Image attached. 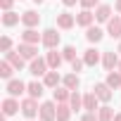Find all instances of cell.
I'll return each instance as SVG.
<instances>
[{
  "mask_svg": "<svg viewBox=\"0 0 121 121\" xmlns=\"http://www.w3.org/2000/svg\"><path fill=\"white\" fill-rule=\"evenodd\" d=\"M22 114H24L26 119H33L36 114H40L38 100H36V97H26V100H22Z\"/></svg>",
  "mask_w": 121,
  "mask_h": 121,
  "instance_id": "1",
  "label": "cell"
},
{
  "mask_svg": "<svg viewBox=\"0 0 121 121\" xmlns=\"http://www.w3.org/2000/svg\"><path fill=\"white\" fill-rule=\"evenodd\" d=\"M48 59H43V57H36V59H31V64H29V71L33 74V76H45L48 74Z\"/></svg>",
  "mask_w": 121,
  "mask_h": 121,
  "instance_id": "2",
  "label": "cell"
},
{
  "mask_svg": "<svg viewBox=\"0 0 121 121\" xmlns=\"http://www.w3.org/2000/svg\"><path fill=\"white\" fill-rule=\"evenodd\" d=\"M48 50H52V48H57L59 45V33L55 31V29H45L43 31V40H40Z\"/></svg>",
  "mask_w": 121,
  "mask_h": 121,
  "instance_id": "3",
  "label": "cell"
},
{
  "mask_svg": "<svg viewBox=\"0 0 121 121\" xmlns=\"http://www.w3.org/2000/svg\"><path fill=\"white\" fill-rule=\"evenodd\" d=\"M40 121H57V107H55V102H43L40 104Z\"/></svg>",
  "mask_w": 121,
  "mask_h": 121,
  "instance_id": "4",
  "label": "cell"
},
{
  "mask_svg": "<svg viewBox=\"0 0 121 121\" xmlns=\"http://www.w3.org/2000/svg\"><path fill=\"white\" fill-rule=\"evenodd\" d=\"M7 95H12V97H17V95H22V93H26V83L24 81H19V78H10L7 81Z\"/></svg>",
  "mask_w": 121,
  "mask_h": 121,
  "instance_id": "5",
  "label": "cell"
},
{
  "mask_svg": "<svg viewBox=\"0 0 121 121\" xmlns=\"http://www.w3.org/2000/svg\"><path fill=\"white\" fill-rule=\"evenodd\" d=\"M5 59H7V62H10V64H12V67H14L17 71H22V69L26 67V59H24V57L19 55V50H17V52L7 50V52H5Z\"/></svg>",
  "mask_w": 121,
  "mask_h": 121,
  "instance_id": "6",
  "label": "cell"
},
{
  "mask_svg": "<svg viewBox=\"0 0 121 121\" xmlns=\"http://www.w3.org/2000/svg\"><path fill=\"white\" fill-rule=\"evenodd\" d=\"M19 55L24 57V59H36L38 57V45H33V43H19Z\"/></svg>",
  "mask_w": 121,
  "mask_h": 121,
  "instance_id": "7",
  "label": "cell"
},
{
  "mask_svg": "<svg viewBox=\"0 0 121 121\" xmlns=\"http://www.w3.org/2000/svg\"><path fill=\"white\" fill-rule=\"evenodd\" d=\"M93 93L100 97V102H109V100H112V95H114V93H112V88L107 86V81H104V83H95Z\"/></svg>",
  "mask_w": 121,
  "mask_h": 121,
  "instance_id": "8",
  "label": "cell"
},
{
  "mask_svg": "<svg viewBox=\"0 0 121 121\" xmlns=\"http://www.w3.org/2000/svg\"><path fill=\"white\" fill-rule=\"evenodd\" d=\"M22 24H24L26 29H33V26H38V24H40V14H38V12H33V10H26V12L22 14Z\"/></svg>",
  "mask_w": 121,
  "mask_h": 121,
  "instance_id": "9",
  "label": "cell"
},
{
  "mask_svg": "<svg viewBox=\"0 0 121 121\" xmlns=\"http://www.w3.org/2000/svg\"><path fill=\"white\" fill-rule=\"evenodd\" d=\"M19 109H22V102H17L12 95H10L7 100H3V114H5V116H12V114H17Z\"/></svg>",
  "mask_w": 121,
  "mask_h": 121,
  "instance_id": "10",
  "label": "cell"
},
{
  "mask_svg": "<svg viewBox=\"0 0 121 121\" xmlns=\"http://www.w3.org/2000/svg\"><path fill=\"white\" fill-rule=\"evenodd\" d=\"M45 59H48V67H50V69H59V67H62V62H64V55H62V52H57V50L52 48V50L48 52Z\"/></svg>",
  "mask_w": 121,
  "mask_h": 121,
  "instance_id": "11",
  "label": "cell"
},
{
  "mask_svg": "<svg viewBox=\"0 0 121 121\" xmlns=\"http://www.w3.org/2000/svg\"><path fill=\"white\" fill-rule=\"evenodd\" d=\"M102 64L107 71H114L119 67V55L116 52H102Z\"/></svg>",
  "mask_w": 121,
  "mask_h": 121,
  "instance_id": "12",
  "label": "cell"
},
{
  "mask_svg": "<svg viewBox=\"0 0 121 121\" xmlns=\"http://www.w3.org/2000/svg\"><path fill=\"white\" fill-rule=\"evenodd\" d=\"M93 22H95V14H93L90 10H81V12L76 14V24H78V26H86V29H88V26H93Z\"/></svg>",
  "mask_w": 121,
  "mask_h": 121,
  "instance_id": "13",
  "label": "cell"
},
{
  "mask_svg": "<svg viewBox=\"0 0 121 121\" xmlns=\"http://www.w3.org/2000/svg\"><path fill=\"white\" fill-rule=\"evenodd\" d=\"M74 24H76V17H74V14H69V12L57 14V26H59V29H64V31H67V29H71Z\"/></svg>",
  "mask_w": 121,
  "mask_h": 121,
  "instance_id": "14",
  "label": "cell"
},
{
  "mask_svg": "<svg viewBox=\"0 0 121 121\" xmlns=\"http://www.w3.org/2000/svg\"><path fill=\"white\" fill-rule=\"evenodd\" d=\"M97 102H100V97H97L95 93H86V95H83V109H88V112H97V109H100Z\"/></svg>",
  "mask_w": 121,
  "mask_h": 121,
  "instance_id": "15",
  "label": "cell"
},
{
  "mask_svg": "<svg viewBox=\"0 0 121 121\" xmlns=\"http://www.w3.org/2000/svg\"><path fill=\"white\" fill-rule=\"evenodd\" d=\"M71 104L69 102H57V121H69V116H71Z\"/></svg>",
  "mask_w": 121,
  "mask_h": 121,
  "instance_id": "16",
  "label": "cell"
},
{
  "mask_svg": "<svg viewBox=\"0 0 121 121\" xmlns=\"http://www.w3.org/2000/svg\"><path fill=\"white\" fill-rule=\"evenodd\" d=\"M59 81H62V76L57 74V69H52V71H48V74L43 76L45 88H57V86H59Z\"/></svg>",
  "mask_w": 121,
  "mask_h": 121,
  "instance_id": "17",
  "label": "cell"
},
{
  "mask_svg": "<svg viewBox=\"0 0 121 121\" xmlns=\"http://www.w3.org/2000/svg\"><path fill=\"white\" fill-rule=\"evenodd\" d=\"M43 90H45V83H38V81H31V83H26V93H29V97H40L43 95Z\"/></svg>",
  "mask_w": 121,
  "mask_h": 121,
  "instance_id": "18",
  "label": "cell"
},
{
  "mask_svg": "<svg viewBox=\"0 0 121 121\" xmlns=\"http://www.w3.org/2000/svg\"><path fill=\"white\" fill-rule=\"evenodd\" d=\"M107 33L112 38H121V19L119 17H114V19L107 22Z\"/></svg>",
  "mask_w": 121,
  "mask_h": 121,
  "instance_id": "19",
  "label": "cell"
},
{
  "mask_svg": "<svg viewBox=\"0 0 121 121\" xmlns=\"http://www.w3.org/2000/svg\"><path fill=\"white\" fill-rule=\"evenodd\" d=\"M102 36H104V31H102L100 26H88V29H86V38H88L90 43H100Z\"/></svg>",
  "mask_w": 121,
  "mask_h": 121,
  "instance_id": "20",
  "label": "cell"
},
{
  "mask_svg": "<svg viewBox=\"0 0 121 121\" xmlns=\"http://www.w3.org/2000/svg\"><path fill=\"white\" fill-rule=\"evenodd\" d=\"M22 40H24V43H33V45H38V40H43V33H38L36 29H26V31L22 33Z\"/></svg>",
  "mask_w": 121,
  "mask_h": 121,
  "instance_id": "21",
  "label": "cell"
},
{
  "mask_svg": "<svg viewBox=\"0 0 121 121\" xmlns=\"http://www.w3.org/2000/svg\"><path fill=\"white\" fill-rule=\"evenodd\" d=\"M95 19H97V22H109V19H112V7H109V5H97Z\"/></svg>",
  "mask_w": 121,
  "mask_h": 121,
  "instance_id": "22",
  "label": "cell"
},
{
  "mask_svg": "<svg viewBox=\"0 0 121 121\" xmlns=\"http://www.w3.org/2000/svg\"><path fill=\"white\" fill-rule=\"evenodd\" d=\"M83 62H86V67H95V64L100 62V52H97L95 48L86 50V55H83Z\"/></svg>",
  "mask_w": 121,
  "mask_h": 121,
  "instance_id": "23",
  "label": "cell"
},
{
  "mask_svg": "<svg viewBox=\"0 0 121 121\" xmlns=\"http://www.w3.org/2000/svg\"><path fill=\"white\" fill-rule=\"evenodd\" d=\"M62 83H64V86H67L69 90H76V88L81 86V78H78V74L74 71V74H67V76L62 78Z\"/></svg>",
  "mask_w": 121,
  "mask_h": 121,
  "instance_id": "24",
  "label": "cell"
},
{
  "mask_svg": "<svg viewBox=\"0 0 121 121\" xmlns=\"http://www.w3.org/2000/svg\"><path fill=\"white\" fill-rule=\"evenodd\" d=\"M107 86H109L112 90L121 88V71H119V69H116V71H109V74H107Z\"/></svg>",
  "mask_w": 121,
  "mask_h": 121,
  "instance_id": "25",
  "label": "cell"
},
{
  "mask_svg": "<svg viewBox=\"0 0 121 121\" xmlns=\"http://www.w3.org/2000/svg\"><path fill=\"white\" fill-rule=\"evenodd\" d=\"M71 97V90L64 86V88H55V102H69Z\"/></svg>",
  "mask_w": 121,
  "mask_h": 121,
  "instance_id": "26",
  "label": "cell"
},
{
  "mask_svg": "<svg viewBox=\"0 0 121 121\" xmlns=\"http://www.w3.org/2000/svg\"><path fill=\"white\" fill-rule=\"evenodd\" d=\"M19 19H22V17H19L17 12H12V10H7V12L3 14V24H5V26H14V24H19Z\"/></svg>",
  "mask_w": 121,
  "mask_h": 121,
  "instance_id": "27",
  "label": "cell"
},
{
  "mask_svg": "<svg viewBox=\"0 0 121 121\" xmlns=\"http://www.w3.org/2000/svg\"><path fill=\"white\" fill-rule=\"evenodd\" d=\"M97 119H100V121H112V119H114V109L107 107V104L100 107V109H97Z\"/></svg>",
  "mask_w": 121,
  "mask_h": 121,
  "instance_id": "28",
  "label": "cell"
},
{
  "mask_svg": "<svg viewBox=\"0 0 121 121\" xmlns=\"http://www.w3.org/2000/svg\"><path fill=\"white\" fill-rule=\"evenodd\" d=\"M69 104H71V109H74V112L83 107V97L78 95V90H71V97H69Z\"/></svg>",
  "mask_w": 121,
  "mask_h": 121,
  "instance_id": "29",
  "label": "cell"
},
{
  "mask_svg": "<svg viewBox=\"0 0 121 121\" xmlns=\"http://www.w3.org/2000/svg\"><path fill=\"white\" fill-rule=\"evenodd\" d=\"M12 71H17V69H14V67H12L10 62H7V59H5V62L0 64V76H3V78H7V81H10V78H12Z\"/></svg>",
  "mask_w": 121,
  "mask_h": 121,
  "instance_id": "30",
  "label": "cell"
},
{
  "mask_svg": "<svg viewBox=\"0 0 121 121\" xmlns=\"http://www.w3.org/2000/svg\"><path fill=\"white\" fill-rule=\"evenodd\" d=\"M62 55H64L67 62H74V59H76V48H74V45H67V48L62 50Z\"/></svg>",
  "mask_w": 121,
  "mask_h": 121,
  "instance_id": "31",
  "label": "cell"
},
{
  "mask_svg": "<svg viewBox=\"0 0 121 121\" xmlns=\"http://www.w3.org/2000/svg\"><path fill=\"white\" fill-rule=\"evenodd\" d=\"M0 50H3V52L12 50V38H10V36H3V38H0Z\"/></svg>",
  "mask_w": 121,
  "mask_h": 121,
  "instance_id": "32",
  "label": "cell"
},
{
  "mask_svg": "<svg viewBox=\"0 0 121 121\" xmlns=\"http://www.w3.org/2000/svg\"><path fill=\"white\" fill-rule=\"evenodd\" d=\"M83 67H86V62H83V59H78V57H76L74 62H71V71H76V74H78Z\"/></svg>",
  "mask_w": 121,
  "mask_h": 121,
  "instance_id": "33",
  "label": "cell"
},
{
  "mask_svg": "<svg viewBox=\"0 0 121 121\" xmlns=\"http://www.w3.org/2000/svg\"><path fill=\"white\" fill-rule=\"evenodd\" d=\"M81 121H100V119H97V112H86L81 116Z\"/></svg>",
  "mask_w": 121,
  "mask_h": 121,
  "instance_id": "34",
  "label": "cell"
},
{
  "mask_svg": "<svg viewBox=\"0 0 121 121\" xmlns=\"http://www.w3.org/2000/svg\"><path fill=\"white\" fill-rule=\"evenodd\" d=\"M95 5H100V0H81V7H83V10H90V7H95Z\"/></svg>",
  "mask_w": 121,
  "mask_h": 121,
  "instance_id": "35",
  "label": "cell"
},
{
  "mask_svg": "<svg viewBox=\"0 0 121 121\" xmlns=\"http://www.w3.org/2000/svg\"><path fill=\"white\" fill-rule=\"evenodd\" d=\"M12 3H14V0H0V7L7 12V10H12Z\"/></svg>",
  "mask_w": 121,
  "mask_h": 121,
  "instance_id": "36",
  "label": "cell"
},
{
  "mask_svg": "<svg viewBox=\"0 0 121 121\" xmlns=\"http://www.w3.org/2000/svg\"><path fill=\"white\" fill-rule=\"evenodd\" d=\"M62 3H64V5H67V7H74V5H76V3H81V0H62Z\"/></svg>",
  "mask_w": 121,
  "mask_h": 121,
  "instance_id": "37",
  "label": "cell"
},
{
  "mask_svg": "<svg viewBox=\"0 0 121 121\" xmlns=\"http://www.w3.org/2000/svg\"><path fill=\"white\" fill-rule=\"evenodd\" d=\"M114 7H116V12H121V0H116V3H114Z\"/></svg>",
  "mask_w": 121,
  "mask_h": 121,
  "instance_id": "38",
  "label": "cell"
},
{
  "mask_svg": "<svg viewBox=\"0 0 121 121\" xmlns=\"http://www.w3.org/2000/svg\"><path fill=\"white\" fill-rule=\"evenodd\" d=\"M112 121H121V114H114V119Z\"/></svg>",
  "mask_w": 121,
  "mask_h": 121,
  "instance_id": "39",
  "label": "cell"
},
{
  "mask_svg": "<svg viewBox=\"0 0 121 121\" xmlns=\"http://www.w3.org/2000/svg\"><path fill=\"white\" fill-rule=\"evenodd\" d=\"M116 69H119V71H121V59H119V67H116Z\"/></svg>",
  "mask_w": 121,
  "mask_h": 121,
  "instance_id": "40",
  "label": "cell"
},
{
  "mask_svg": "<svg viewBox=\"0 0 121 121\" xmlns=\"http://www.w3.org/2000/svg\"><path fill=\"white\" fill-rule=\"evenodd\" d=\"M33 3H43V0H33Z\"/></svg>",
  "mask_w": 121,
  "mask_h": 121,
  "instance_id": "41",
  "label": "cell"
},
{
  "mask_svg": "<svg viewBox=\"0 0 121 121\" xmlns=\"http://www.w3.org/2000/svg\"><path fill=\"white\" fill-rule=\"evenodd\" d=\"M119 52H121V43H119Z\"/></svg>",
  "mask_w": 121,
  "mask_h": 121,
  "instance_id": "42",
  "label": "cell"
},
{
  "mask_svg": "<svg viewBox=\"0 0 121 121\" xmlns=\"http://www.w3.org/2000/svg\"><path fill=\"white\" fill-rule=\"evenodd\" d=\"M31 121H33V119H31Z\"/></svg>",
  "mask_w": 121,
  "mask_h": 121,
  "instance_id": "43",
  "label": "cell"
}]
</instances>
